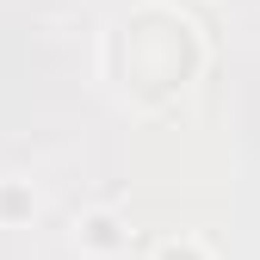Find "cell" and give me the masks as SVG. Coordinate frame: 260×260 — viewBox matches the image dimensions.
I'll use <instances>...</instances> for the list:
<instances>
[{
    "mask_svg": "<svg viewBox=\"0 0 260 260\" xmlns=\"http://www.w3.org/2000/svg\"><path fill=\"white\" fill-rule=\"evenodd\" d=\"M112 56H118V87L137 106H174L205 69V38L180 7L149 0L118 25Z\"/></svg>",
    "mask_w": 260,
    "mask_h": 260,
    "instance_id": "obj_1",
    "label": "cell"
},
{
    "mask_svg": "<svg viewBox=\"0 0 260 260\" xmlns=\"http://www.w3.org/2000/svg\"><path fill=\"white\" fill-rule=\"evenodd\" d=\"M75 248H81V254H100V260L124 254V248H130V217L112 211V205L81 211V217H75Z\"/></svg>",
    "mask_w": 260,
    "mask_h": 260,
    "instance_id": "obj_2",
    "label": "cell"
},
{
    "mask_svg": "<svg viewBox=\"0 0 260 260\" xmlns=\"http://www.w3.org/2000/svg\"><path fill=\"white\" fill-rule=\"evenodd\" d=\"M149 260H217L199 236H168V242H155V254Z\"/></svg>",
    "mask_w": 260,
    "mask_h": 260,
    "instance_id": "obj_4",
    "label": "cell"
},
{
    "mask_svg": "<svg viewBox=\"0 0 260 260\" xmlns=\"http://www.w3.org/2000/svg\"><path fill=\"white\" fill-rule=\"evenodd\" d=\"M31 211H38L31 180H0V223H25Z\"/></svg>",
    "mask_w": 260,
    "mask_h": 260,
    "instance_id": "obj_3",
    "label": "cell"
}]
</instances>
